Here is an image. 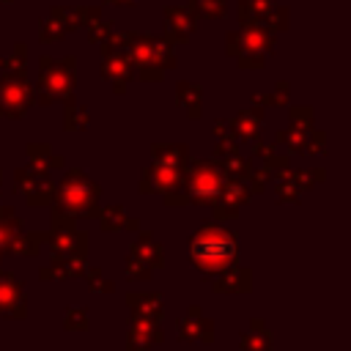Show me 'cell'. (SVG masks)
I'll return each mask as SVG.
<instances>
[{"label": "cell", "mask_w": 351, "mask_h": 351, "mask_svg": "<svg viewBox=\"0 0 351 351\" xmlns=\"http://www.w3.org/2000/svg\"><path fill=\"white\" fill-rule=\"evenodd\" d=\"M236 255V241L222 228H206L192 241V261L200 271H222Z\"/></svg>", "instance_id": "cell-1"}, {"label": "cell", "mask_w": 351, "mask_h": 351, "mask_svg": "<svg viewBox=\"0 0 351 351\" xmlns=\"http://www.w3.org/2000/svg\"><path fill=\"white\" fill-rule=\"evenodd\" d=\"M156 343H162V332L154 329L148 321H137L129 329V346H126V351H148Z\"/></svg>", "instance_id": "cell-2"}, {"label": "cell", "mask_w": 351, "mask_h": 351, "mask_svg": "<svg viewBox=\"0 0 351 351\" xmlns=\"http://www.w3.org/2000/svg\"><path fill=\"white\" fill-rule=\"evenodd\" d=\"M181 337H184L186 343H192V340L211 343V324H208V321H197V324H195V318H189V321L184 324V329H181Z\"/></svg>", "instance_id": "cell-3"}, {"label": "cell", "mask_w": 351, "mask_h": 351, "mask_svg": "<svg viewBox=\"0 0 351 351\" xmlns=\"http://www.w3.org/2000/svg\"><path fill=\"white\" fill-rule=\"evenodd\" d=\"M241 348H244V351H271V340H269V337L244 335V337H241Z\"/></svg>", "instance_id": "cell-4"}, {"label": "cell", "mask_w": 351, "mask_h": 351, "mask_svg": "<svg viewBox=\"0 0 351 351\" xmlns=\"http://www.w3.org/2000/svg\"><path fill=\"white\" fill-rule=\"evenodd\" d=\"M69 315H71V321H66L69 329H85V326H88V321H82L85 313H69Z\"/></svg>", "instance_id": "cell-5"}]
</instances>
